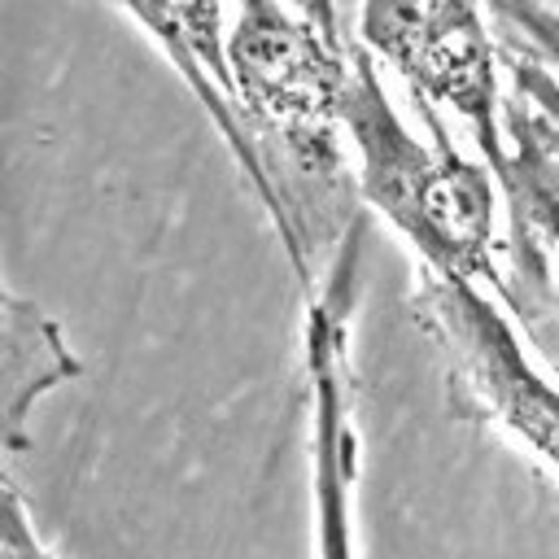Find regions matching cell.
Segmentation results:
<instances>
[{
  "mask_svg": "<svg viewBox=\"0 0 559 559\" xmlns=\"http://www.w3.org/2000/svg\"><path fill=\"white\" fill-rule=\"evenodd\" d=\"M367 214L349 227L319 284L306 293V380H310V489L314 559H354V476L358 432L349 411V314L358 293Z\"/></svg>",
  "mask_w": 559,
  "mask_h": 559,
  "instance_id": "5b68a950",
  "label": "cell"
},
{
  "mask_svg": "<svg viewBox=\"0 0 559 559\" xmlns=\"http://www.w3.org/2000/svg\"><path fill=\"white\" fill-rule=\"evenodd\" d=\"M341 118L358 157V201L384 214V223L415 249L419 271L467 284L489 280L507 297V275L498 271V201L489 175L450 144L437 114H424L432 140H419L406 127L384 92L376 57L358 39L349 44Z\"/></svg>",
  "mask_w": 559,
  "mask_h": 559,
  "instance_id": "7a4b0ae2",
  "label": "cell"
},
{
  "mask_svg": "<svg viewBox=\"0 0 559 559\" xmlns=\"http://www.w3.org/2000/svg\"><path fill=\"white\" fill-rule=\"evenodd\" d=\"M411 310L459 397L559 472V384L528 362L498 301L485 297L480 284L419 271Z\"/></svg>",
  "mask_w": 559,
  "mask_h": 559,
  "instance_id": "3957f363",
  "label": "cell"
},
{
  "mask_svg": "<svg viewBox=\"0 0 559 559\" xmlns=\"http://www.w3.org/2000/svg\"><path fill=\"white\" fill-rule=\"evenodd\" d=\"M507 205V301L528 319L559 314V148L550 118L520 96H502V148L489 157Z\"/></svg>",
  "mask_w": 559,
  "mask_h": 559,
  "instance_id": "8992f818",
  "label": "cell"
},
{
  "mask_svg": "<svg viewBox=\"0 0 559 559\" xmlns=\"http://www.w3.org/2000/svg\"><path fill=\"white\" fill-rule=\"evenodd\" d=\"M358 44L411 87L424 114L463 118L485 157L502 148V57L485 0H362Z\"/></svg>",
  "mask_w": 559,
  "mask_h": 559,
  "instance_id": "277c9868",
  "label": "cell"
},
{
  "mask_svg": "<svg viewBox=\"0 0 559 559\" xmlns=\"http://www.w3.org/2000/svg\"><path fill=\"white\" fill-rule=\"evenodd\" d=\"M293 4L236 0L227 96L253 162L249 192L262 201L301 293H310L323 258L332 262L362 210L341 118L349 44L323 35Z\"/></svg>",
  "mask_w": 559,
  "mask_h": 559,
  "instance_id": "6da1fadb",
  "label": "cell"
},
{
  "mask_svg": "<svg viewBox=\"0 0 559 559\" xmlns=\"http://www.w3.org/2000/svg\"><path fill=\"white\" fill-rule=\"evenodd\" d=\"M498 57H502V70L511 74L515 92L528 96V100L550 118V127H555V148H559V79H555L546 66H537L528 52L511 48V44H502Z\"/></svg>",
  "mask_w": 559,
  "mask_h": 559,
  "instance_id": "8fae6325",
  "label": "cell"
},
{
  "mask_svg": "<svg viewBox=\"0 0 559 559\" xmlns=\"http://www.w3.org/2000/svg\"><path fill=\"white\" fill-rule=\"evenodd\" d=\"M118 4L166 52V61L188 83V92L201 100V109L218 127L223 144L231 148V157H236V166H240V175L249 183L253 162H249V144L240 135V122H236L231 96H227V22H223V0H118Z\"/></svg>",
  "mask_w": 559,
  "mask_h": 559,
  "instance_id": "52a82bcc",
  "label": "cell"
},
{
  "mask_svg": "<svg viewBox=\"0 0 559 559\" xmlns=\"http://www.w3.org/2000/svg\"><path fill=\"white\" fill-rule=\"evenodd\" d=\"M83 362L66 345L61 328L0 280V450L22 454L31 445L35 406L79 380Z\"/></svg>",
  "mask_w": 559,
  "mask_h": 559,
  "instance_id": "ba28073f",
  "label": "cell"
},
{
  "mask_svg": "<svg viewBox=\"0 0 559 559\" xmlns=\"http://www.w3.org/2000/svg\"><path fill=\"white\" fill-rule=\"evenodd\" d=\"M297 9L332 39H341V26H336V0H297Z\"/></svg>",
  "mask_w": 559,
  "mask_h": 559,
  "instance_id": "7c38bea8",
  "label": "cell"
},
{
  "mask_svg": "<svg viewBox=\"0 0 559 559\" xmlns=\"http://www.w3.org/2000/svg\"><path fill=\"white\" fill-rule=\"evenodd\" d=\"M0 559H52L48 546L35 537L26 502L4 467H0Z\"/></svg>",
  "mask_w": 559,
  "mask_h": 559,
  "instance_id": "30bf717a",
  "label": "cell"
},
{
  "mask_svg": "<svg viewBox=\"0 0 559 559\" xmlns=\"http://www.w3.org/2000/svg\"><path fill=\"white\" fill-rule=\"evenodd\" d=\"M485 4L507 26V44L528 52L537 66H546L559 79V13L533 0H485Z\"/></svg>",
  "mask_w": 559,
  "mask_h": 559,
  "instance_id": "9c48e42d",
  "label": "cell"
}]
</instances>
